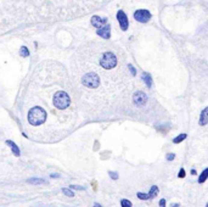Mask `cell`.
<instances>
[{
	"mask_svg": "<svg viewBox=\"0 0 208 207\" xmlns=\"http://www.w3.org/2000/svg\"><path fill=\"white\" fill-rule=\"evenodd\" d=\"M99 64L104 70L110 71V70L116 68V66L118 65V57L112 50H106L101 54Z\"/></svg>",
	"mask_w": 208,
	"mask_h": 207,
	"instance_id": "cell-1",
	"label": "cell"
},
{
	"mask_svg": "<svg viewBox=\"0 0 208 207\" xmlns=\"http://www.w3.org/2000/svg\"><path fill=\"white\" fill-rule=\"evenodd\" d=\"M46 120V111L40 107V106H36L32 107L28 112V122L32 126H40L45 122Z\"/></svg>",
	"mask_w": 208,
	"mask_h": 207,
	"instance_id": "cell-2",
	"label": "cell"
},
{
	"mask_svg": "<svg viewBox=\"0 0 208 207\" xmlns=\"http://www.w3.org/2000/svg\"><path fill=\"white\" fill-rule=\"evenodd\" d=\"M52 102H54V106L58 110H64V108H67L71 104V98L70 95L64 92V90H58L57 93H55L54 95V99H52Z\"/></svg>",
	"mask_w": 208,
	"mask_h": 207,
	"instance_id": "cell-3",
	"label": "cell"
},
{
	"mask_svg": "<svg viewBox=\"0 0 208 207\" xmlns=\"http://www.w3.org/2000/svg\"><path fill=\"white\" fill-rule=\"evenodd\" d=\"M82 83L86 88L95 89V88H98L100 85V77L95 72H88L82 77Z\"/></svg>",
	"mask_w": 208,
	"mask_h": 207,
	"instance_id": "cell-4",
	"label": "cell"
},
{
	"mask_svg": "<svg viewBox=\"0 0 208 207\" xmlns=\"http://www.w3.org/2000/svg\"><path fill=\"white\" fill-rule=\"evenodd\" d=\"M134 18H135L138 22L146 23V22L150 21L151 14H150V11H147V10H138V11H135V14H134Z\"/></svg>",
	"mask_w": 208,
	"mask_h": 207,
	"instance_id": "cell-5",
	"label": "cell"
},
{
	"mask_svg": "<svg viewBox=\"0 0 208 207\" xmlns=\"http://www.w3.org/2000/svg\"><path fill=\"white\" fill-rule=\"evenodd\" d=\"M133 101L136 106H144L147 102V95L144 92H136L133 96Z\"/></svg>",
	"mask_w": 208,
	"mask_h": 207,
	"instance_id": "cell-6",
	"label": "cell"
},
{
	"mask_svg": "<svg viewBox=\"0 0 208 207\" xmlns=\"http://www.w3.org/2000/svg\"><path fill=\"white\" fill-rule=\"evenodd\" d=\"M117 20L120 22V26L122 28V31H127L128 29V18L123 11H118L117 14Z\"/></svg>",
	"mask_w": 208,
	"mask_h": 207,
	"instance_id": "cell-7",
	"label": "cell"
},
{
	"mask_svg": "<svg viewBox=\"0 0 208 207\" xmlns=\"http://www.w3.org/2000/svg\"><path fill=\"white\" fill-rule=\"evenodd\" d=\"M98 36H100L104 39H110V37H111V26L105 24L104 27L98 29Z\"/></svg>",
	"mask_w": 208,
	"mask_h": 207,
	"instance_id": "cell-8",
	"label": "cell"
},
{
	"mask_svg": "<svg viewBox=\"0 0 208 207\" xmlns=\"http://www.w3.org/2000/svg\"><path fill=\"white\" fill-rule=\"evenodd\" d=\"M106 22H107V18H105V17H100V16H93L92 17V24L99 29L101 27H104L106 24Z\"/></svg>",
	"mask_w": 208,
	"mask_h": 207,
	"instance_id": "cell-9",
	"label": "cell"
},
{
	"mask_svg": "<svg viewBox=\"0 0 208 207\" xmlns=\"http://www.w3.org/2000/svg\"><path fill=\"white\" fill-rule=\"evenodd\" d=\"M6 145H9V146L11 147V151H12V154H14L16 157H20V156H21L20 147L16 145V143H14L12 140H6Z\"/></svg>",
	"mask_w": 208,
	"mask_h": 207,
	"instance_id": "cell-10",
	"label": "cell"
},
{
	"mask_svg": "<svg viewBox=\"0 0 208 207\" xmlns=\"http://www.w3.org/2000/svg\"><path fill=\"white\" fill-rule=\"evenodd\" d=\"M200 126H206L208 123V107H204L201 112V118L198 121Z\"/></svg>",
	"mask_w": 208,
	"mask_h": 207,
	"instance_id": "cell-11",
	"label": "cell"
},
{
	"mask_svg": "<svg viewBox=\"0 0 208 207\" xmlns=\"http://www.w3.org/2000/svg\"><path fill=\"white\" fill-rule=\"evenodd\" d=\"M27 183L33 184V185H39V184H46L48 182L45 179H42V178H31V179L27 180Z\"/></svg>",
	"mask_w": 208,
	"mask_h": 207,
	"instance_id": "cell-12",
	"label": "cell"
},
{
	"mask_svg": "<svg viewBox=\"0 0 208 207\" xmlns=\"http://www.w3.org/2000/svg\"><path fill=\"white\" fill-rule=\"evenodd\" d=\"M142 79H144V82H145V84H146L147 88H151V86H152V79H151V76L148 74L147 72H145V73L142 74Z\"/></svg>",
	"mask_w": 208,
	"mask_h": 207,
	"instance_id": "cell-13",
	"label": "cell"
},
{
	"mask_svg": "<svg viewBox=\"0 0 208 207\" xmlns=\"http://www.w3.org/2000/svg\"><path fill=\"white\" fill-rule=\"evenodd\" d=\"M158 193H160L158 187H157V185H152L151 189H150V191H148L147 194H148V196H150V199H155V197L158 195Z\"/></svg>",
	"mask_w": 208,
	"mask_h": 207,
	"instance_id": "cell-14",
	"label": "cell"
},
{
	"mask_svg": "<svg viewBox=\"0 0 208 207\" xmlns=\"http://www.w3.org/2000/svg\"><path fill=\"white\" fill-rule=\"evenodd\" d=\"M207 177H208V168H204V169H203V172L201 173V175L198 177V180H197V182H198L200 184L204 183V182L207 180Z\"/></svg>",
	"mask_w": 208,
	"mask_h": 207,
	"instance_id": "cell-15",
	"label": "cell"
},
{
	"mask_svg": "<svg viewBox=\"0 0 208 207\" xmlns=\"http://www.w3.org/2000/svg\"><path fill=\"white\" fill-rule=\"evenodd\" d=\"M186 136H188V135H186L185 133H183V134H179V135H178L176 138H174V139H173V143H174V144H179V143L184 141V140L186 139Z\"/></svg>",
	"mask_w": 208,
	"mask_h": 207,
	"instance_id": "cell-16",
	"label": "cell"
},
{
	"mask_svg": "<svg viewBox=\"0 0 208 207\" xmlns=\"http://www.w3.org/2000/svg\"><path fill=\"white\" fill-rule=\"evenodd\" d=\"M62 194L66 195V196H68V197H73V196H74L73 190H71V189H68V188H64V189H62Z\"/></svg>",
	"mask_w": 208,
	"mask_h": 207,
	"instance_id": "cell-17",
	"label": "cell"
},
{
	"mask_svg": "<svg viewBox=\"0 0 208 207\" xmlns=\"http://www.w3.org/2000/svg\"><path fill=\"white\" fill-rule=\"evenodd\" d=\"M121 206L122 207H132V202L127 199H122L121 200Z\"/></svg>",
	"mask_w": 208,
	"mask_h": 207,
	"instance_id": "cell-18",
	"label": "cell"
},
{
	"mask_svg": "<svg viewBox=\"0 0 208 207\" xmlns=\"http://www.w3.org/2000/svg\"><path fill=\"white\" fill-rule=\"evenodd\" d=\"M20 54H21V56L27 57V56L29 55V51H28V49H27L26 46H22V48H21V50H20Z\"/></svg>",
	"mask_w": 208,
	"mask_h": 207,
	"instance_id": "cell-19",
	"label": "cell"
},
{
	"mask_svg": "<svg viewBox=\"0 0 208 207\" xmlns=\"http://www.w3.org/2000/svg\"><path fill=\"white\" fill-rule=\"evenodd\" d=\"M136 196H138V199H140V200H148V199H150L148 194H144V193H138Z\"/></svg>",
	"mask_w": 208,
	"mask_h": 207,
	"instance_id": "cell-20",
	"label": "cell"
},
{
	"mask_svg": "<svg viewBox=\"0 0 208 207\" xmlns=\"http://www.w3.org/2000/svg\"><path fill=\"white\" fill-rule=\"evenodd\" d=\"M108 175L111 177V178H112L113 180H117V179H118V173H117V172H112V171H110V172H108Z\"/></svg>",
	"mask_w": 208,
	"mask_h": 207,
	"instance_id": "cell-21",
	"label": "cell"
},
{
	"mask_svg": "<svg viewBox=\"0 0 208 207\" xmlns=\"http://www.w3.org/2000/svg\"><path fill=\"white\" fill-rule=\"evenodd\" d=\"M68 189H71V190H85L84 187H79V185H70Z\"/></svg>",
	"mask_w": 208,
	"mask_h": 207,
	"instance_id": "cell-22",
	"label": "cell"
},
{
	"mask_svg": "<svg viewBox=\"0 0 208 207\" xmlns=\"http://www.w3.org/2000/svg\"><path fill=\"white\" fill-rule=\"evenodd\" d=\"M166 158H167V161H173V160L175 158V154H173V152H170V154H167Z\"/></svg>",
	"mask_w": 208,
	"mask_h": 207,
	"instance_id": "cell-23",
	"label": "cell"
},
{
	"mask_svg": "<svg viewBox=\"0 0 208 207\" xmlns=\"http://www.w3.org/2000/svg\"><path fill=\"white\" fill-rule=\"evenodd\" d=\"M185 175H186L185 169H184V168H180V171H179V174H178V177H179V178H185Z\"/></svg>",
	"mask_w": 208,
	"mask_h": 207,
	"instance_id": "cell-24",
	"label": "cell"
},
{
	"mask_svg": "<svg viewBox=\"0 0 208 207\" xmlns=\"http://www.w3.org/2000/svg\"><path fill=\"white\" fill-rule=\"evenodd\" d=\"M128 67H129V70L132 71V74H133V76H135V74H136V71H135V68H134V67H133L132 65H128Z\"/></svg>",
	"mask_w": 208,
	"mask_h": 207,
	"instance_id": "cell-25",
	"label": "cell"
},
{
	"mask_svg": "<svg viewBox=\"0 0 208 207\" xmlns=\"http://www.w3.org/2000/svg\"><path fill=\"white\" fill-rule=\"evenodd\" d=\"M160 206L161 207H166V200L164 199H161L160 200Z\"/></svg>",
	"mask_w": 208,
	"mask_h": 207,
	"instance_id": "cell-26",
	"label": "cell"
},
{
	"mask_svg": "<svg viewBox=\"0 0 208 207\" xmlns=\"http://www.w3.org/2000/svg\"><path fill=\"white\" fill-rule=\"evenodd\" d=\"M170 207H180V205H179V203H173Z\"/></svg>",
	"mask_w": 208,
	"mask_h": 207,
	"instance_id": "cell-27",
	"label": "cell"
},
{
	"mask_svg": "<svg viewBox=\"0 0 208 207\" xmlns=\"http://www.w3.org/2000/svg\"><path fill=\"white\" fill-rule=\"evenodd\" d=\"M51 178H58V174H51Z\"/></svg>",
	"mask_w": 208,
	"mask_h": 207,
	"instance_id": "cell-28",
	"label": "cell"
},
{
	"mask_svg": "<svg viewBox=\"0 0 208 207\" xmlns=\"http://www.w3.org/2000/svg\"><path fill=\"white\" fill-rule=\"evenodd\" d=\"M93 207H102V206H101L100 203H94V206H93Z\"/></svg>",
	"mask_w": 208,
	"mask_h": 207,
	"instance_id": "cell-29",
	"label": "cell"
},
{
	"mask_svg": "<svg viewBox=\"0 0 208 207\" xmlns=\"http://www.w3.org/2000/svg\"><path fill=\"white\" fill-rule=\"evenodd\" d=\"M191 174H194V175H195V174H196V171H195V169H192V171H191Z\"/></svg>",
	"mask_w": 208,
	"mask_h": 207,
	"instance_id": "cell-30",
	"label": "cell"
}]
</instances>
